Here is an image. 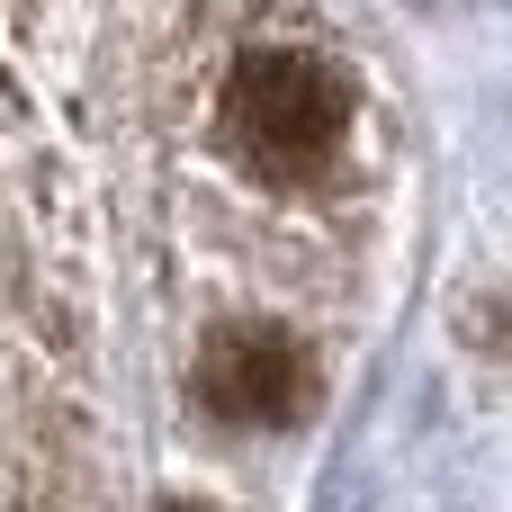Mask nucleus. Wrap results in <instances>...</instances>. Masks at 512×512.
<instances>
[{
  "mask_svg": "<svg viewBox=\"0 0 512 512\" xmlns=\"http://www.w3.org/2000/svg\"><path fill=\"white\" fill-rule=\"evenodd\" d=\"M216 135L243 180L306 198V189L342 180L351 135H360V90L315 45H252V54H234V72L216 90Z\"/></svg>",
  "mask_w": 512,
  "mask_h": 512,
  "instance_id": "f257e3e1",
  "label": "nucleus"
},
{
  "mask_svg": "<svg viewBox=\"0 0 512 512\" xmlns=\"http://www.w3.org/2000/svg\"><path fill=\"white\" fill-rule=\"evenodd\" d=\"M189 396H198L216 423H234V432H297V423H315V405H324V369H315V351H306L288 324L234 315V324H216V333L198 342Z\"/></svg>",
  "mask_w": 512,
  "mask_h": 512,
  "instance_id": "f03ea898",
  "label": "nucleus"
}]
</instances>
